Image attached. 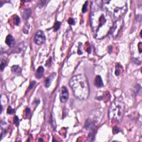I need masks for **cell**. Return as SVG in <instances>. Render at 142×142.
Instances as JSON below:
<instances>
[{
	"instance_id": "1",
	"label": "cell",
	"mask_w": 142,
	"mask_h": 142,
	"mask_svg": "<svg viewBox=\"0 0 142 142\" xmlns=\"http://www.w3.org/2000/svg\"><path fill=\"white\" fill-rule=\"evenodd\" d=\"M90 21L93 36L98 39H103L110 34L114 24L113 19L109 13L100 8L92 12Z\"/></svg>"
},
{
	"instance_id": "2",
	"label": "cell",
	"mask_w": 142,
	"mask_h": 142,
	"mask_svg": "<svg viewBox=\"0 0 142 142\" xmlns=\"http://www.w3.org/2000/svg\"><path fill=\"white\" fill-rule=\"evenodd\" d=\"M69 86L74 95L78 99H87L89 95V86L87 78L83 74L73 76L70 79Z\"/></svg>"
},
{
	"instance_id": "3",
	"label": "cell",
	"mask_w": 142,
	"mask_h": 142,
	"mask_svg": "<svg viewBox=\"0 0 142 142\" xmlns=\"http://www.w3.org/2000/svg\"><path fill=\"white\" fill-rule=\"evenodd\" d=\"M102 7L116 21L121 18L127 11V6L124 1H103Z\"/></svg>"
},
{
	"instance_id": "4",
	"label": "cell",
	"mask_w": 142,
	"mask_h": 142,
	"mask_svg": "<svg viewBox=\"0 0 142 142\" xmlns=\"http://www.w3.org/2000/svg\"><path fill=\"white\" fill-rule=\"evenodd\" d=\"M125 105L121 97L117 98L113 101L109 109V118L113 121L120 122L124 113Z\"/></svg>"
},
{
	"instance_id": "5",
	"label": "cell",
	"mask_w": 142,
	"mask_h": 142,
	"mask_svg": "<svg viewBox=\"0 0 142 142\" xmlns=\"http://www.w3.org/2000/svg\"><path fill=\"white\" fill-rule=\"evenodd\" d=\"M46 41V36L42 31H38L35 34L34 41L37 45H41Z\"/></svg>"
},
{
	"instance_id": "6",
	"label": "cell",
	"mask_w": 142,
	"mask_h": 142,
	"mask_svg": "<svg viewBox=\"0 0 142 142\" xmlns=\"http://www.w3.org/2000/svg\"><path fill=\"white\" fill-rule=\"evenodd\" d=\"M122 24H123L122 19L120 18V19L117 20L116 22H115V23H114L113 27L112 28L111 32H110V34H112L114 36H116V35L118 34V32H119V30L121 29V28H122Z\"/></svg>"
},
{
	"instance_id": "7",
	"label": "cell",
	"mask_w": 142,
	"mask_h": 142,
	"mask_svg": "<svg viewBox=\"0 0 142 142\" xmlns=\"http://www.w3.org/2000/svg\"><path fill=\"white\" fill-rule=\"evenodd\" d=\"M69 97L68 89H67L66 87H62L61 88V93H60V100L61 102L65 103L67 101Z\"/></svg>"
},
{
	"instance_id": "8",
	"label": "cell",
	"mask_w": 142,
	"mask_h": 142,
	"mask_svg": "<svg viewBox=\"0 0 142 142\" xmlns=\"http://www.w3.org/2000/svg\"><path fill=\"white\" fill-rule=\"evenodd\" d=\"M6 43L10 47L14 46L15 43V39L11 34H8L6 38Z\"/></svg>"
},
{
	"instance_id": "9",
	"label": "cell",
	"mask_w": 142,
	"mask_h": 142,
	"mask_svg": "<svg viewBox=\"0 0 142 142\" xmlns=\"http://www.w3.org/2000/svg\"><path fill=\"white\" fill-rule=\"evenodd\" d=\"M44 72V68H43L42 66L39 67L38 68V69H37L36 73H35V77H36L37 79L41 78L43 76Z\"/></svg>"
},
{
	"instance_id": "10",
	"label": "cell",
	"mask_w": 142,
	"mask_h": 142,
	"mask_svg": "<svg viewBox=\"0 0 142 142\" xmlns=\"http://www.w3.org/2000/svg\"><path fill=\"white\" fill-rule=\"evenodd\" d=\"M94 85L97 87H102L103 86V83L101 77L100 76H97L94 79Z\"/></svg>"
},
{
	"instance_id": "11",
	"label": "cell",
	"mask_w": 142,
	"mask_h": 142,
	"mask_svg": "<svg viewBox=\"0 0 142 142\" xmlns=\"http://www.w3.org/2000/svg\"><path fill=\"white\" fill-rule=\"evenodd\" d=\"M55 76H56V73H54V74L51 75V76L49 77L46 78L44 82V86L46 88L49 87L50 86V84H51L52 81V79H54Z\"/></svg>"
},
{
	"instance_id": "12",
	"label": "cell",
	"mask_w": 142,
	"mask_h": 142,
	"mask_svg": "<svg viewBox=\"0 0 142 142\" xmlns=\"http://www.w3.org/2000/svg\"><path fill=\"white\" fill-rule=\"evenodd\" d=\"M94 122L92 121H91L90 119H88L86 122L85 123L84 128L86 129H93L94 128Z\"/></svg>"
},
{
	"instance_id": "13",
	"label": "cell",
	"mask_w": 142,
	"mask_h": 142,
	"mask_svg": "<svg viewBox=\"0 0 142 142\" xmlns=\"http://www.w3.org/2000/svg\"><path fill=\"white\" fill-rule=\"evenodd\" d=\"M12 71L15 74L19 75L21 73V69L18 66H13L12 67Z\"/></svg>"
},
{
	"instance_id": "14",
	"label": "cell",
	"mask_w": 142,
	"mask_h": 142,
	"mask_svg": "<svg viewBox=\"0 0 142 142\" xmlns=\"http://www.w3.org/2000/svg\"><path fill=\"white\" fill-rule=\"evenodd\" d=\"M31 10H30V8H27V9H26L23 13L22 16L23 18H24V20L27 19V18L30 16V15H31Z\"/></svg>"
},
{
	"instance_id": "15",
	"label": "cell",
	"mask_w": 142,
	"mask_h": 142,
	"mask_svg": "<svg viewBox=\"0 0 142 142\" xmlns=\"http://www.w3.org/2000/svg\"><path fill=\"white\" fill-rule=\"evenodd\" d=\"M95 134H96V132L94 131V130H92L91 133H89V136L88 137V141H93L94 140Z\"/></svg>"
},
{
	"instance_id": "16",
	"label": "cell",
	"mask_w": 142,
	"mask_h": 142,
	"mask_svg": "<svg viewBox=\"0 0 142 142\" xmlns=\"http://www.w3.org/2000/svg\"><path fill=\"white\" fill-rule=\"evenodd\" d=\"M122 72V66H120L119 64H118L116 67V71H115V74L117 76H119L121 74Z\"/></svg>"
},
{
	"instance_id": "17",
	"label": "cell",
	"mask_w": 142,
	"mask_h": 142,
	"mask_svg": "<svg viewBox=\"0 0 142 142\" xmlns=\"http://www.w3.org/2000/svg\"><path fill=\"white\" fill-rule=\"evenodd\" d=\"M60 26H61V22H58V21L56 22V23H54V26H53V29H54V31H57V30L59 28Z\"/></svg>"
},
{
	"instance_id": "18",
	"label": "cell",
	"mask_w": 142,
	"mask_h": 142,
	"mask_svg": "<svg viewBox=\"0 0 142 142\" xmlns=\"http://www.w3.org/2000/svg\"><path fill=\"white\" fill-rule=\"evenodd\" d=\"M88 2L87 1H86V2L83 5V8H82V12L83 13H86L87 11V7H88Z\"/></svg>"
},
{
	"instance_id": "19",
	"label": "cell",
	"mask_w": 142,
	"mask_h": 142,
	"mask_svg": "<svg viewBox=\"0 0 142 142\" xmlns=\"http://www.w3.org/2000/svg\"><path fill=\"white\" fill-rule=\"evenodd\" d=\"M5 64H6V61H5V59H3L2 60L1 63V71H3V69H4Z\"/></svg>"
},
{
	"instance_id": "20",
	"label": "cell",
	"mask_w": 142,
	"mask_h": 142,
	"mask_svg": "<svg viewBox=\"0 0 142 142\" xmlns=\"http://www.w3.org/2000/svg\"><path fill=\"white\" fill-rule=\"evenodd\" d=\"M13 113H14V110H13L11 106L8 107V109H7V113L8 114H12Z\"/></svg>"
},
{
	"instance_id": "21",
	"label": "cell",
	"mask_w": 142,
	"mask_h": 142,
	"mask_svg": "<svg viewBox=\"0 0 142 142\" xmlns=\"http://www.w3.org/2000/svg\"><path fill=\"white\" fill-rule=\"evenodd\" d=\"M68 22L69 24H71V25H74L75 24V22L72 18H70L68 20Z\"/></svg>"
},
{
	"instance_id": "22",
	"label": "cell",
	"mask_w": 142,
	"mask_h": 142,
	"mask_svg": "<svg viewBox=\"0 0 142 142\" xmlns=\"http://www.w3.org/2000/svg\"><path fill=\"white\" fill-rule=\"evenodd\" d=\"M20 18L18 17V16H16V17L15 18V23H16V25H18L20 24Z\"/></svg>"
},
{
	"instance_id": "23",
	"label": "cell",
	"mask_w": 142,
	"mask_h": 142,
	"mask_svg": "<svg viewBox=\"0 0 142 142\" xmlns=\"http://www.w3.org/2000/svg\"><path fill=\"white\" fill-rule=\"evenodd\" d=\"M35 84H36V82H35L34 81H32V82L31 83V84H30V85H29V87H28V91H29L30 89H31L32 88H33V87L34 86Z\"/></svg>"
},
{
	"instance_id": "24",
	"label": "cell",
	"mask_w": 142,
	"mask_h": 142,
	"mask_svg": "<svg viewBox=\"0 0 142 142\" xmlns=\"http://www.w3.org/2000/svg\"><path fill=\"white\" fill-rule=\"evenodd\" d=\"M138 50H139V53H141L142 52V43L141 42L139 43V44L138 45Z\"/></svg>"
},
{
	"instance_id": "25",
	"label": "cell",
	"mask_w": 142,
	"mask_h": 142,
	"mask_svg": "<svg viewBox=\"0 0 142 142\" xmlns=\"http://www.w3.org/2000/svg\"><path fill=\"white\" fill-rule=\"evenodd\" d=\"M18 118L16 116L15 117V119H14V123L15 124H16V126H18V124H19V122H18Z\"/></svg>"
}]
</instances>
